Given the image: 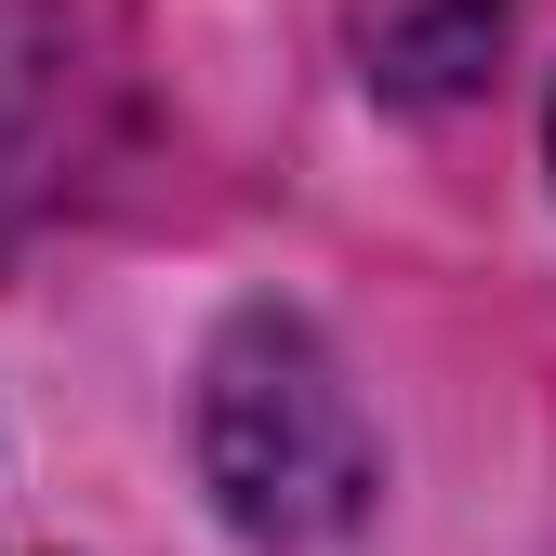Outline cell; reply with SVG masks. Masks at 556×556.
<instances>
[{
  "instance_id": "obj_1",
  "label": "cell",
  "mask_w": 556,
  "mask_h": 556,
  "mask_svg": "<svg viewBox=\"0 0 556 556\" xmlns=\"http://www.w3.org/2000/svg\"><path fill=\"white\" fill-rule=\"evenodd\" d=\"M199 477H213L226 530L265 556L344 543L371 517V491H384L371 410L305 318H239L213 344V371H199Z\"/></svg>"
},
{
  "instance_id": "obj_2",
  "label": "cell",
  "mask_w": 556,
  "mask_h": 556,
  "mask_svg": "<svg viewBox=\"0 0 556 556\" xmlns=\"http://www.w3.org/2000/svg\"><path fill=\"white\" fill-rule=\"evenodd\" d=\"M543 147H556V132H543Z\"/></svg>"
}]
</instances>
